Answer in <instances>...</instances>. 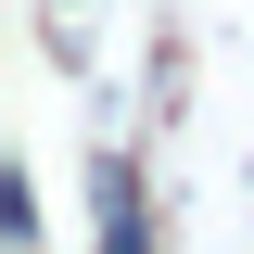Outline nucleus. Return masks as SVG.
I'll list each match as a JSON object with an SVG mask.
<instances>
[{"mask_svg": "<svg viewBox=\"0 0 254 254\" xmlns=\"http://www.w3.org/2000/svg\"><path fill=\"white\" fill-rule=\"evenodd\" d=\"M89 203H102V254H153V229H140V178H127V153L89 165Z\"/></svg>", "mask_w": 254, "mask_h": 254, "instance_id": "obj_1", "label": "nucleus"}]
</instances>
